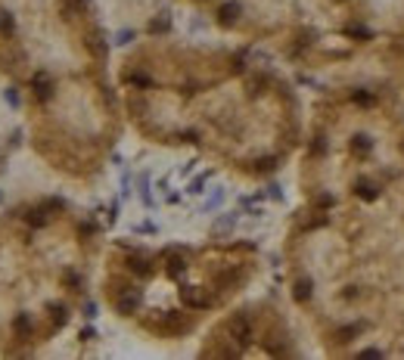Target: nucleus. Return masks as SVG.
Returning <instances> with one entry per match:
<instances>
[{
	"mask_svg": "<svg viewBox=\"0 0 404 360\" xmlns=\"http://www.w3.org/2000/svg\"><path fill=\"white\" fill-rule=\"evenodd\" d=\"M230 335L239 342V345H249L252 342V323H249V317H233L230 320Z\"/></svg>",
	"mask_w": 404,
	"mask_h": 360,
	"instance_id": "nucleus-1",
	"label": "nucleus"
},
{
	"mask_svg": "<svg viewBox=\"0 0 404 360\" xmlns=\"http://www.w3.org/2000/svg\"><path fill=\"white\" fill-rule=\"evenodd\" d=\"M31 87H34L37 100H50V93H53V84H50V78H47L44 71H37V75L31 78Z\"/></svg>",
	"mask_w": 404,
	"mask_h": 360,
	"instance_id": "nucleus-2",
	"label": "nucleus"
},
{
	"mask_svg": "<svg viewBox=\"0 0 404 360\" xmlns=\"http://www.w3.org/2000/svg\"><path fill=\"white\" fill-rule=\"evenodd\" d=\"M137 304H140V298H137L134 292H128V295H118V301H115V310L128 317V314H134V310H137Z\"/></svg>",
	"mask_w": 404,
	"mask_h": 360,
	"instance_id": "nucleus-3",
	"label": "nucleus"
},
{
	"mask_svg": "<svg viewBox=\"0 0 404 360\" xmlns=\"http://www.w3.org/2000/svg\"><path fill=\"white\" fill-rule=\"evenodd\" d=\"M218 16H221V22H224V25L236 22V16H239V4H224V7L218 10Z\"/></svg>",
	"mask_w": 404,
	"mask_h": 360,
	"instance_id": "nucleus-4",
	"label": "nucleus"
},
{
	"mask_svg": "<svg viewBox=\"0 0 404 360\" xmlns=\"http://www.w3.org/2000/svg\"><path fill=\"white\" fill-rule=\"evenodd\" d=\"M13 326H16V335H19V339H28V335H31V320H28V314H19Z\"/></svg>",
	"mask_w": 404,
	"mask_h": 360,
	"instance_id": "nucleus-5",
	"label": "nucleus"
},
{
	"mask_svg": "<svg viewBox=\"0 0 404 360\" xmlns=\"http://www.w3.org/2000/svg\"><path fill=\"white\" fill-rule=\"evenodd\" d=\"M293 295H296V301H308L311 298V279H299Z\"/></svg>",
	"mask_w": 404,
	"mask_h": 360,
	"instance_id": "nucleus-6",
	"label": "nucleus"
},
{
	"mask_svg": "<svg viewBox=\"0 0 404 360\" xmlns=\"http://www.w3.org/2000/svg\"><path fill=\"white\" fill-rule=\"evenodd\" d=\"M47 214H50V211L40 205V208H31V211H28V221H31L34 227H44V224H47Z\"/></svg>",
	"mask_w": 404,
	"mask_h": 360,
	"instance_id": "nucleus-7",
	"label": "nucleus"
},
{
	"mask_svg": "<svg viewBox=\"0 0 404 360\" xmlns=\"http://www.w3.org/2000/svg\"><path fill=\"white\" fill-rule=\"evenodd\" d=\"M184 267H187V261H184V258H177V255H174V258H168V273H171V276H181V273H184Z\"/></svg>",
	"mask_w": 404,
	"mask_h": 360,
	"instance_id": "nucleus-8",
	"label": "nucleus"
},
{
	"mask_svg": "<svg viewBox=\"0 0 404 360\" xmlns=\"http://www.w3.org/2000/svg\"><path fill=\"white\" fill-rule=\"evenodd\" d=\"M168 28H171L168 16H162V19H152V22H149V31H152V34H162V31H168Z\"/></svg>",
	"mask_w": 404,
	"mask_h": 360,
	"instance_id": "nucleus-9",
	"label": "nucleus"
},
{
	"mask_svg": "<svg viewBox=\"0 0 404 360\" xmlns=\"http://www.w3.org/2000/svg\"><path fill=\"white\" fill-rule=\"evenodd\" d=\"M13 28H16L13 16L10 13H0V34H13Z\"/></svg>",
	"mask_w": 404,
	"mask_h": 360,
	"instance_id": "nucleus-10",
	"label": "nucleus"
},
{
	"mask_svg": "<svg viewBox=\"0 0 404 360\" xmlns=\"http://www.w3.org/2000/svg\"><path fill=\"white\" fill-rule=\"evenodd\" d=\"M128 264H131V270H134V273H143V276L149 273V261H143V258H131Z\"/></svg>",
	"mask_w": 404,
	"mask_h": 360,
	"instance_id": "nucleus-11",
	"label": "nucleus"
},
{
	"mask_svg": "<svg viewBox=\"0 0 404 360\" xmlns=\"http://www.w3.org/2000/svg\"><path fill=\"white\" fill-rule=\"evenodd\" d=\"M87 44H91V50H94L97 56H106V44H103V37H100V34H94Z\"/></svg>",
	"mask_w": 404,
	"mask_h": 360,
	"instance_id": "nucleus-12",
	"label": "nucleus"
},
{
	"mask_svg": "<svg viewBox=\"0 0 404 360\" xmlns=\"http://www.w3.org/2000/svg\"><path fill=\"white\" fill-rule=\"evenodd\" d=\"M50 310H53V323H59V326H62V323H65V320H69V310H65L62 304H53Z\"/></svg>",
	"mask_w": 404,
	"mask_h": 360,
	"instance_id": "nucleus-13",
	"label": "nucleus"
},
{
	"mask_svg": "<svg viewBox=\"0 0 404 360\" xmlns=\"http://www.w3.org/2000/svg\"><path fill=\"white\" fill-rule=\"evenodd\" d=\"M233 224H236V214H227V218H221V221L215 224V230H218V233H224V230H230Z\"/></svg>",
	"mask_w": 404,
	"mask_h": 360,
	"instance_id": "nucleus-14",
	"label": "nucleus"
},
{
	"mask_svg": "<svg viewBox=\"0 0 404 360\" xmlns=\"http://www.w3.org/2000/svg\"><path fill=\"white\" fill-rule=\"evenodd\" d=\"M140 196H143V202H146V205H152V196H149V180H146V174L140 177Z\"/></svg>",
	"mask_w": 404,
	"mask_h": 360,
	"instance_id": "nucleus-15",
	"label": "nucleus"
},
{
	"mask_svg": "<svg viewBox=\"0 0 404 360\" xmlns=\"http://www.w3.org/2000/svg\"><path fill=\"white\" fill-rule=\"evenodd\" d=\"M357 196H364V199H376V189H373L370 183H357Z\"/></svg>",
	"mask_w": 404,
	"mask_h": 360,
	"instance_id": "nucleus-16",
	"label": "nucleus"
},
{
	"mask_svg": "<svg viewBox=\"0 0 404 360\" xmlns=\"http://www.w3.org/2000/svg\"><path fill=\"white\" fill-rule=\"evenodd\" d=\"M351 149H354V152H364V149H370V140H367V137H354Z\"/></svg>",
	"mask_w": 404,
	"mask_h": 360,
	"instance_id": "nucleus-17",
	"label": "nucleus"
},
{
	"mask_svg": "<svg viewBox=\"0 0 404 360\" xmlns=\"http://www.w3.org/2000/svg\"><path fill=\"white\" fill-rule=\"evenodd\" d=\"M206 180H209V174H202V177H196V180L190 183V193H202V186H206Z\"/></svg>",
	"mask_w": 404,
	"mask_h": 360,
	"instance_id": "nucleus-18",
	"label": "nucleus"
},
{
	"mask_svg": "<svg viewBox=\"0 0 404 360\" xmlns=\"http://www.w3.org/2000/svg\"><path fill=\"white\" fill-rule=\"evenodd\" d=\"M221 199H224V193L218 189V193H215V196L209 199V205H206V208H215V205H221Z\"/></svg>",
	"mask_w": 404,
	"mask_h": 360,
	"instance_id": "nucleus-19",
	"label": "nucleus"
},
{
	"mask_svg": "<svg viewBox=\"0 0 404 360\" xmlns=\"http://www.w3.org/2000/svg\"><path fill=\"white\" fill-rule=\"evenodd\" d=\"M7 103H10V106H19V97H16V90H13V87L7 90Z\"/></svg>",
	"mask_w": 404,
	"mask_h": 360,
	"instance_id": "nucleus-20",
	"label": "nucleus"
},
{
	"mask_svg": "<svg viewBox=\"0 0 404 360\" xmlns=\"http://www.w3.org/2000/svg\"><path fill=\"white\" fill-rule=\"evenodd\" d=\"M131 37H134L131 31H121V34H118V44H128V41H131Z\"/></svg>",
	"mask_w": 404,
	"mask_h": 360,
	"instance_id": "nucleus-21",
	"label": "nucleus"
}]
</instances>
